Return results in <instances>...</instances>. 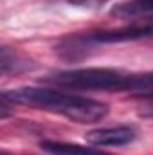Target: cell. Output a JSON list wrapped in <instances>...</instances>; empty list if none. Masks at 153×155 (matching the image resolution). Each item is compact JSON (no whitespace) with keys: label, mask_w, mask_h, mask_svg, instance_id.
Wrapping results in <instances>:
<instances>
[{"label":"cell","mask_w":153,"mask_h":155,"mask_svg":"<svg viewBox=\"0 0 153 155\" xmlns=\"http://www.w3.org/2000/svg\"><path fill=\"white\" fill-rule=\"evenodd\" d=\"M67 2L72 5H79V7H99L108 0H67Z\"/></svg>","instance_id":"8992f818"},{"label":"cell","mask_w":153,"mask_h":155,"mask_svg":"<svg viewBox=\"0 0 153 155\" xmlns=\"http://www.w3.org/2000/svg\"><path fill=\"white\" fill-rule=\"evenodd\" d=\"M41 150L52 155H106L101 150H94L88 146L72 144V143H61V141H41Z\"/></svg>","instance_id":"277c9868"},{"label":"cell","mask_w":153,"mask_h":155,"mask_svg":"<svg viewBox=\"0 0 153 155\" xmlns=\"http://www.w3.org/2000/svg\"><path fill=\"white\" fill-rule=\"evenodd\" d=\"M112 15L119 18H135L141 15H153V0H128L117 4Z\"/></svg>","instance_id":"5b68a950"},{"label":"cell","mask_w":153,"mask_h":155,"mask_svg":"<svg viewBox=\"0 0 153 155\" xmlns=\"http://www.w3.org/2000/svg\"><path fill=\"white\" fill-rule=\"evenodd\" d=\"M2 99L7 103H22L34 108H41L52 114L67 117L74 123L92 124L108 116V105L92 97L67 94L54 88H40V87H24L16 90H5Z\"/></svg>","instance_id":"6da1fadb"},{"label":"cell","mask_w":153,"mask_h":155,"mask_svg":"<svg viewBox=\"0 0 153 155\" xmlns=\"http://www.w3.org/2000/svg\"><path fill=\"white\" fill-rule=\"evenodd\" d=\"M144 117H151V119H153V110H148V112H144Z\"/></svg>","instance_id":"52a82bcc"},{"label":"cell","mask_w":153,"mask_h":155,"mask_svg":"<svg viewBox=\"0 0 153 155\" xmlns=\"http://www.w3.org/2000/svg\"><path fill=\"white\" fill-rule=\"evenodd\" d=\"M144 96H146V97H153V94H144Z\"/></svg>","instance_id":"ba28073f"},{"label":"cell","mask_w":153,"mask_h":155,"mask_svg":"<svg viewBox=\"0 0 153 155\" xmlns=\"http://www.w3.org/2000/svg\"><path fill=\"white\" fill-rule=\"evenodd\" d=\"M49 83L81 88V90H153V72L150 74H128L106 67H85L56 72L47 79Z\"/></svg>","instance_id":"7a4b0ae2"},{"label":"cell","mask_w":153,"mask_h":155,"mask_svg":"<svg viewBox=\"0 0 153 155\" xmlns=\"http://www.w3.org/2000/svg\"><path fill=\"white\" fill-rule=\"evenodd\" d=\"M135 137H137V130L135 126H130V124L96 128L85 134L86 143L92 146H124L133 143Z\"/></svg>","instance_id":"3957f363"}]
</instances>
